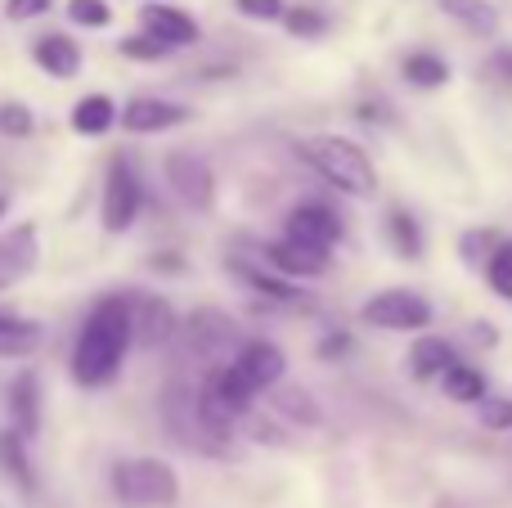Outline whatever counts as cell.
<instances>
[{
    "label": "cell",
    "mask_w": 512,
    "mask_h": 508,
    "mask_svg": "<svg viewBox=\"0 0 512 508\" xmlns=\"http://www.w3.org/2000/svg\"><path fill=\"white\" fill-rule=\"evenodd\" d=\"M135 338V311L126 297H104L95 311L86 315L72 347V378L81 387H104L117 378L126 360V347Z\"/></svg>",
    "instance_id": "obj_1"
},
{
    "label": "cell",
    "mask_w": 512,
    "mask_h": 508,
    "mask_svg": "<svg viewBox=\"0 0 512 508\" xmlns=\"http://www.w3.org/2000/svg\"><path fill=\"white\" fill-rule=\"evenodd\" d=\"M297 153L328 180V185L342 189V194L373 198V189H378V171H373L369 153H364L360 144L342 140V135H310V140L297 144Z\"/></svg>",
    "instance_id": "obj_2"
},
{
    "label": "cell",
    "mask_w": 512,
    "mask_h": 508,
    "mask_svg": "<svg viewBox=\"0 0 512 508\" xmlns=\"http://www.w3.org/2000/svg\"><path fill=\"white\" fill-rule=\"evenodd\" d=\"M279 378H283V351L274 342H248L221 374H212V387L234 414H243L252 405V396L274 387Z\"/></svg>",
    "instance_id": "obj_3"
},
{
    "label": "cell",
    "mask_w": 512,
    "mask_h": 508,
    "mask_svg": "<svg viewBox=\"0 0 512 508\" xmlns=\"http://www.w3.org/2000/svg\"><path fill=\"white\" fill-rule=\"evenodd\" d=\"M113 486L126 504H140V508L176 504L180 495V477L162 459H126V464L113 468Z\"/></svg>",
    "instance_id": "obj_4"
},
{
    "label": "cell",
    "mask_w": 512,
    "mask_h": 508,
    "mask_svg": "<svg viewBox=\"0 0 512 508\" xmlns=\"http://www.w3.org/2000/svg\"><path fill=\"white\" fill-rule=\"evenodd\" d=\"M144 207V185L135 176V167L126 158L108 162V176H104V203H99V216H104V230L108 234H126L135 225Z\"/></svg>",
    "instance_id": "obj_5"
},
{
    "label": "cell",
    "mask_w": 512,
    "mask_h": 508,
    "mask_svg": "<svg viewBox=\"0 0 512 508\" xmlns=\"http://www.w3.org/2000/svg\"><path fill=\"white\" fill-rule=\"evenodd\" d=\"M364 324L387 333H418L432 324V302L409 293V288H387V293L364 302Z\"/></svg>",
    "instance_id": "obj_6"
},
{
    "label": "cell",
    "mask_w": 512,
    "mask_h": 508,
    "mask_svg": "<svg viewBox=\"0 0 512 508\" xmlns=\"http://www.w3.org/2000/svg\"><path fill=\"white\" fill-rule=\"evenodd\" d=\"M167 185H171V194H176L185 207H194V212L212 207V198H216L212 167H207V158H198V153H189V149H180L167 158Z\"/></svg>",
    "instance_id": "obj_7"
},
{
    "label": "cell",
    "mask_w": 512,
    "mask_h": 508,
    "mask_svg": "<svg viewBox=\"0 0 512 508\" xmlns=\"http://www.w3.org/2000/svg\"><path fill=\"white\" fill-rule=\"evenodd\" d=\"M283 234L297 243H310V248L333 252V243L342 239V221H337V212H328L324 203H297L288 212V221H283Z\"/></svg>",
    "instance_id": "obj_8"
},
{
    "label": "cell",
    "mask_w": 512,
    "mask_h": 508,
    "mask_svg": "<svg viewBox=\"0 0 512 508\" xmlns=\"http://www.w3.org/2000/svg\"><path fill=\"white\" fill-rule=\"evenodd\" d=\"M36 252H41V239H36V225H14V230L0 234V293L14 284H23L36 266Z\"/></svg>",
    "instance_id": "obj_9"
},
{
    "label": "cell",
    "mask_w": 512,
    "mask_h": 508,
    "mask_svg": "<svg viewBox=\"0 0 512 508\" xmlns=\"http://www.w3.org/2000/svg\"><path fill=\"white\" fill-rule=\"evenodd\" d=\"M189 122V108L171 104V99H153L140 95L122 108V126L131 135H153V131H171V126H185Z\"/></svg>",
    "instance_id": "obj_10"
},
{
    "label": "cell",
    "mask_w": 512,
    "mask_h": 508,
    "mask_svg": "<svg viewBox=\"0 0 512 508\" xmlns=\"http://www.w3.org/2000/svg\"><path fill=\"white\" fill-rule=\"evenodd\" d=\"M265 261H270L274 270H283V275H297V279H306V275H324L328 270V252L324 248H310V243H297V239H274V243H265Z\"/></svg>",
    "instance_id": "obj_11"
},
{
    "label": "cell",
    "mask_w": 512,
    "mask_h": 508,
    "mask_svg": "<svg viewBox=\"0 0 512 508\" xmlns=\"http://www.w3.org/2000/svg\"><path fill=\"white\" fill-rule=\"evenodd\" d=\"M144 32H153L158 41H167L171 50H185V45L198 41V23L189 14L171 5H144Z\"/></svg>",
    "instance_id": "obj_12"
},
{
    "label": "cell",
    "mask_w": 512,
    "mask_h": 508,
    "mask_svg": "<svg viewBox=\"0 0 512 508\" xmlns=\"http://www.w3.org/2000/svg\"><path fill=\"white\" fill-rule=\"evenodd\" d=\"M9 419H14V432L23 441L36 432V423H41V383H36V374H18L9 383Z\"/></svg>",
    "instance_id": "obj_13"
},
{
    "label": "cell",
    "mask_w": 512,
    "mask_h": 508,
    "mask_svg": "<svg viewBox=\"0 0 512 508\" xmlns=\"http://www.w3.org/2000/svg\"><path fill=\"white\" fill-rule=\"evenodd\" d=\"M454 347L445 338H418L414 351H409V374L418 378V383H436V378H445V369L454 365Z\"/></svg>",
    "instance_id": "obj_14"
},
{
    "label": "cell",
    "mask_w": 512,
    "mask_h": 508,
    "mask_svg": "<svg viewBox=\"0 0 512 508\" xmlns=\"http://www.w3.org/2000/svg\"><path fill=\"white\" fill-rule=\"evenodd\" d=\"M32 59L41 63L50 77H72V72L81 68V50L68 36H41V41L32 45Z\"/></svg>",
    "instance_id": "obj_15"
},
{
    "label": "cell",
    "mask_w": 512,
    "mask_h": 508,
    "mask_svg": "<svg viewBox=\"0 0 512 508\" xmlns=\"http://www.w3.org/2000/svg\"><path fill=\"white\" fill-rule=\"evenodd\" d=\"M41 347V329L32 320H18V315L0 311V360H23Z\"/></svg>",
    "instance_id": "obj_16"
},
{
    "label": "cell",
    "mask_w": 512,
    "mask_h": 508,
    "mask_svg": "<svg viewBox=\"0 0 512 508\" xmlns=\"http://www.w3.org/2000/svg\"><path fill=\"white\" fill-rule=\"evenodd\" d=\"M135 311V342H144V347H158L162 338H171V311L158 302V297H144V302H131Z\"/></svg>",
    "instance_id": "obj_17"
},
{
    "label": "cell",
    "mask_w": 512,
    "mask_h": 508,
    "mask_svg": "<svg viewBox=\"0 0 512 508\" xmlns=\"http://www.w3.org/2000/svg\"><path fill=\"white\" fill-rule=\"evenodd\" d=\"M113 122H122V113H117V104L108 95H86L72 108V126H77L81 135H104Z\"/></svg>",
    "instance_id": "obj_18"
},
{
    "label": "cell",
    "mask_w": 512,
    "mask_h": 508,
    "mask_svg": "<svg viewBox=\"0 0 512 508\" xmlns=\"http://www.w3.org/2000/svg\"><path fill=\"white\" fill-rule=\"evenodd\" d=\"M441 9L454 18V23H463L477 36L499 32V14H495V5H486V0H441Z\"/></svg>",
    "instance_id": "obj_19"
},
{
    "label": "cell",
    "mask_w": 512,
    "mask_h": 508,
    "mask_svg": "<svg viewBox=\"0 0 512 508\" xmlns=\"http://www.w3.org/2000/svg\"><path fill=\"white\" fill-rule=\"evenodd\" d=\"M441 387H445V396H450V401H463V405H481V401H486V378H481L472 365H459V360L445 369Z\"/></svg>",
    "instance_id": "obj_20"
},
{
    "label": "cell",
    "mask_w": 512,
    "mask_h": 508,
    "mask_svg": "<svg viewBox=\"0 0 512 508\" xmlns=\"http://www.w3.org/2000/svg\"><path fill=\"white\" fill-rule=\"evenodd\" d=\"M405 81H409V86L436 90V86H445V81H450V63H445L441 54L418 50V54H409V59H405Z\"/></svg>",
    "instance_id": "obj_21"
},
{
    "label": "cell",
    "mask_w": 512,
    "mask_h": 508,
    "mask_svg": "<svg viewBox=\"0 0 512 508\" xmlns=\"http://www.w3.org/2000/svg\"><path fill=\"white\" fill-rule=\"evenodd\" d=\"M486 279L504 302H512V239H499L486 257Z\"/></svg>",
    "instance_id": "obj_22"
},
{
    "label": "cell",
    "mask_w": 512,
    "mask_h": 508,
    "mask_svg": "<svg viewBox=\"0 0 512 508\" xmlns=\"http://www.w3.org/2000/svg\"><path fill=\"white\" fill-rule=\"evenodd\" d=\"M387 234H391V243H396V252H400V257H409V261H414L418 252H423V234H418V221H414V216H409V212H391Z\"/></svg>",
    "instance_id": "obj_23"
},
{
    "label": "cell",
    "mask_w": 512,
    "mask_h": 508,
    "mask_svg": "<svg viewBox=\"0 0 512 508\" xmlns=\"http://www.w3.org/2000/svg\"><path fill=\"white\" fill-rule=\"evenodd\" d=\"M68 18L81 27H108L113 9H108V0H68Z\"/></svg>",
    "instance_id": "obj_24"
},
{
    "label": "cell",
    "mask_w": 512,
    "mask_h": 508,
    "mask_svg": "<svg viewBox=\"0 0 512 508\" xmlns=\"http://www.w3.org/2000/svg\"><path fill=\"white\" fill-rule=\"evenodd\" d=\"M234 9L256 18V23H283V18H288V5H283V0H234Z\"/></svg>",
    "instance_id": "obj_25"
},
{
    "label": "cell",
    "mask_w": 512,
    "mask_h": 508,
    "mask_svg": "<svg viewBox=\"0 0 512 508\" xmlns=\"http://www.w3.org/2000/svg\"><path fill=\"white\" fill-rule=\"evenodd\" d=\"M167 50H171V45H167V41H158L153 32H144V36H126V41H122V54H126V59H162Z\"/></svg>",
    "instance_id": "obj_26"
},
{
    "label": "cell",
    "mask_w": 512,
    "mask_h": 508,
    "mask_svg": "<svg viewBox=\"0 0 512 508\" xmlns=\"http://www.w3.org/2000/svg\"><path fill=\"white\" fill-rule=\"evenodd\" d=\"M32 108H23V104H5L0 108V131L5 135H14V140H23V135H32Z\"/></svg>",
    "instance_id": "obj_27"
},
{
    "label": "cell",
    "mask_w": 512,
    "mask_h": 508,
    "mask_svg": "<svg viewBox=\"0 0 512 508\" xmlns=\"http://www.w3.org/2000/svg\"><path fill=\"white\" fill-rule=\"evenodd\" d=\"M248 284L256 288V293L274 297V302H297V288L283 284V279H265V275H256V270H248Z\"/></svg>",
    "instance_id": "obj_28"
},
{
    "label": "cell",
    "mask_w": 512,
    "mask_h": 508,
    "mask_svg": "<svg viewBox=\"0 0 512 508\" xmlns=\"http://www.w3.org/2000/svg\"><path fill=\"white\" fill-rule=\"evenodd\" d=\"M481 423H486L490 432H504V428H512V401H481Z\"/></svg>",
    "instance_id": "obj_29"
},
{
    "label": "cell",
    "mask_w": 512,
    "mask_h": 508,
    "mask_svg": "<svg viewBox=\"0 0 512 508\" xmlns=\"http://www.w3.org/2000/svg\"><path fill=\"white\" fill-rule=\"evenodd\" d=\"M283 23H288L297 36H315V32H324V14H315V9H288V18H283Z\"/></svg>",
    "instance_id": "obj_30"
},
{
    "label": "cell",
    "mask_w": 512,
    "mask_h": 508,
    "mask_svg": "<svg viewBox=\"0 0 512 508\" xmlns=\"http://www.w3.org/2000/svg\"><path fill=\"white\" fill-rule=\"evenodd\" d=\"M50 5L54 0H5V14L14 18V23H27V18H41Z\"/></svg>",
    "instance_id": "obj_31"
},
{
    "label": "cell",
    "mask_w": 512,
    "mask_h": 508,
    "mask_svg": "<svg viewBox=\"0 0 512 508\" xmlns=\"http://www.w3.org/2000/svg\"><path fill=\"white\" fill-rule=\"evenodd\" d=\"M495 72H504V77H512V50H504V54L495 59Z\"/></svg>",
    "instance_id": "obj_32"
},
{
    "label": "cell",
    "mask_w": 512,
    "mask_h": 508,
    "mask_svg": "<svg viewBox=\"0 0 512 508\" xmlns=\"http://www.w3.org/2000/svg\"><path fill=\"white\" fill-rule=\"evenodd\" d=\"M5 207H9V203H5V194H0V216H5Z\"/></svg>",
    "instance_id": "obj_33"
}]
</instances>
